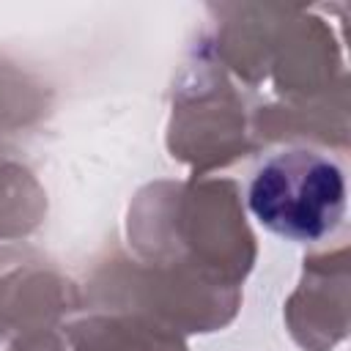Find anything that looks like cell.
Masks as SVG:
<instances>
[{"instance_id":"cell-1","label":"cell","mask_w":351,"mask_h":351,"mask_svg":"<svg viewBox=\"0 0 351 351\" xmlns=\"http://www.w3.org/2000/svg\"><path fill=\"white\" fill-rule=\"evenodd\" d=\"M247 206L263 228L288 241H321L346 214L343 170L307 148L274 154L255 170Z\"/></svg>"}]
</instances>
